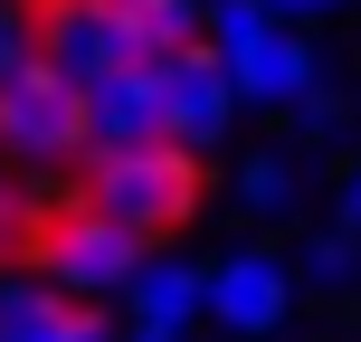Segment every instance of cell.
Here are the masks:
<instances>
[{"mask_svg":"<svg viewBox=\"0 0 361 342\" xmlns=\"http://www.w3.org/2000/svg\"><path fill=\"white\" fill-rule=\"evenodd\" d=\"M86 209L133 238H171L200 209V152L143 143V152H86Z\"/></svg>","mask_w":361,"mask_h":342,"instance_id":"6da1fadb","label":"cell"},{"mask_svg":"<svg viewBox=\"0 0 361 342\" xmlns=\"http://www.w3.org/2000/svg\"><path fill=\"white\" fill-rule=\"evenodd\" d=\"M143 248H152V238H133V228H114V219L76 209V219H57V228L29 238V276L48 295H67V305H105V295H124L133 276H143Z\"/></svg>","mask_w":361,"mask_h":342,"instance_id":"7a4b0ae2","label":"cell"},{"mask_svg":"<svg viewBox=\"0 0 361 342\" xmlns=\"http://www.w3.org/2000/svg\"><path fill=\"white\" fill-rule=\"evenodd\" d=\"M38 67L67 76L76 95H95L105 76L143 67V29L114 0H38Z\"/></svg>","mask_w":361,"mask_h":342,"instance_id":"3957f363","label":"cell"},{"mask_svg":"<svg viewBox=\"0 0 361 342\" xmlns=\"http://www.w3.org/2000/svg\"><path fill=\"white\" fill-rule=\"evenodd\" d=\"M0 152H10L19 171L29 162H86V95H76L67 76L29 67L0 95Z\"/></svg>","mask_w":361,"mask_h":342,"instance_id":"277c9868","label":"cell"},{"mask_svg":"<svg viewBox=\"0 0 361 342\" xmlns=\"http://www.w3.org/2000/svg\"><path fill=\"white\" fill-rule=\"evenodd\" d=\"M162 95H171V143H180V152H219L228 124L247 114V95H238L228 57H219L209 38L180 48V57H162Z\"/></svg>","mask_w":361,"mask_h":342,"instance_id":"5b68a950","label":"cell"},{"mask_svg":"<svg viewBox=\"0 0 361 342\" xmlns=\"http://www.w3.org/2000/svg\"><path fill=\"white\" fill-rule=\"evenodd\" d=\"M295 314V267L276 248H228L209 267V324L238 333V342H267L276 324Z\"/></svg>","mask_w":361,"mask_h":342,"instance_id":"8992f818","label":"cell"},{"mask_svg":"<svg viewBox=\"0 0 361 342\" xmlns=\"http://www.w3.org/2000/svg\"><path fill=\"white\" fill-rule=\"evenodd\" d=\"M143 143H171V95H162V57L105 76L86 95V152H143Z\"/></svg>","mask_w":361,"mask_h":342,"instance_id":"52a82bcc","label":"cell"},{"mask_svg":"<svg viewBox=\"0 0 361 342\" xmlns=\"http://www.w3.org/2000/svg\"><path fill=\"white\" fill-rule=\"evenodd\" d=\"M228 76H238V95H247V105H267V114H295L314 86H324V67H314V38L295 29V19H276L257 48H238V57H228Z\"/></svg>","mask_w":361,"mask_h":342,"instance_id":"ba28073f","label":"cell"},{"mask_svg":"<svg viewBox=\"0 0 361 342\" xmlns=\"http://www.w3.org/2000/svg\"><path fill=\"white\" fill-rule=\"evenodd\" d=\"M124 324H143V333L209 324V267H190V257H143V276L124 286Z\"/></svg>","mask_w":361,"mask_h":342,"instance_id":"9c48e42d","label":"cell"},{"mask_svg":"<svg viewBox=\"0 0 361 342\" xmlns=\"http://www.w3.org/2000/svg\"><path fill=\"white\" fill-rule=\"evenodd\" d=\"M0 342H114L95 305H67L38 276H0Z\"/></svg>","mask_w":361,"mask_h":342,"instance_id":"30bf717a","label":"cell"},{"mask_svg":"<svg viewBox=\"0 0 361 342\" xmlns=\"http://www.w3.org/2000/svg\"><path fill=\"white\" fill-rule=\"evenodd\" d=\"M133 29H143V57H180L209 29V0H133Z\"/></svg>","mask_w":361,"mask_h":342,"instance_id":"8fae6325","label":"cell"},{"mask_svg":"<svg viewBox=\"0 0 361 342\" xmlns=\"http://www.w3.org/2000/svg\"><path fill=\"white\" fill-rule=\"evenodd\" d=\"M305 286H314V295H352V286H361V228L333 219V228L305 238Z\"/></svg>","mask_w":361,"mask_h":342,"instance_id":"7c38bea8","label":"cell"},{"mask_svg":"<svg viewBox=\"0 0 361 342\" xmlns=\"http://www.w3.org/2000/svg\"><path fill=\"white\" fill-rule=\"evenodd\" d=\"M295 181H305V171L267 143V152H247V162H238V200H247L257 219H276V209H295Z\"/></svg>","mask_w":361,"mask_h":342,"instance_id":"4fadbf2b","label":"cell"},{"mask_svg":"<svg viewBox=\"0 0 361 342\" xmlns=\"http://www.w3.org/2000/svg\"><path fill=\"white\" fill-rule=\"evenodd\" d=\"M38 67V0H0V95Z\"/></svg>","mask_w":361,"mask_h":342,"instance_id":"5bb4252c","label":"cell"},{"mask_svg":"<svg viewBox=\"0 0 361 342\" xmlns=\"http://www.w3.org/2000/svg\"><path fill=\"white\" fill-rule=\"evenodd\" d=\"M267 29H276V10H267V0H209V29H200V38H209L219 57H238V48H257Z\"/></svg>","mask_w":361,"mask_h":342,"instance_id":"9a60e30c","label":"cell"},{"mask_svg":"<svg viewBox=\"0 0 361 342\" xmlns=\"http://www.w3.org/2000/svg\"><path fill=\"white\" fill-rule=\"evenodd\" d=\"M295 133H305V143H324V133H343V95H333V86H314L305 105H295Z\"/></svg>","mask_w":361,"mask_h":342,"instance_id":"2e32d148","label":"cell"},{"mask_svg":"<svg viewBox=\"0 0 361 342\" xmlns=\"http://www.w3.org/2000/svg\"><path fill=\"white\" fill-rule=\"evenodd\" d=\"M0 248H19V171H10V152H0Z\"/></svg>","mask_w":361,"mask_h":342,"instance_id":"e0dca14e","label":"cell"},{"mask_svg":"<svg viewBox=\"0 0 361 342\" xmlns=\"http://www.w3.org/2000/svg\"><path fill=\"white\" fill-rule=\"evenodd\" d=\"M267 10H276V19H295V29H305V19H333V10H343V0H267Z\"/></svg>","mask_w":361,"mask_h":342,"instance_id":"ac0fdd59","label":"cell"},{"mask_svg":"<svg viewBox=\"0 0 361 342\" xmlns=\"http://www.w3.org/2000/svg\"><path fill=\"white\" fill-rule=\"evenodd\" d=\"M343 228H361V162H352V181H343Z\"/></svg>","mask_w":361,"mask_h":342,"instance_id":"d6986e66","label":"cell"},{"mask_svg":"<svg viewBox=\"0 0 361 342\" xmlns=\"http://www.w3.org/2000/svg\"><path fill=\"white\" fill-rule=\"evenodd\" d=\"M114 342H190V333H143V324H124V333H114Z\"/></svg>","mask_w":361,"mask_h":342,"instance_id":"ffe728a7","label":"cell"},{"mask_svg":"<svg viewBox=\"0 0 361 342\" xmlns=\"http://www.w3.org/2000/svg\"><path fill=\"white\" fill-rule=\"evenodd\" d=\"M114 10H133V0H114Z\"/></svg>","mask_w":361,"mask_h":342,"instance_id":"44dd1931","label":"cell"}]
</instances>
